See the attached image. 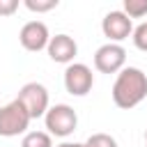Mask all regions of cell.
I'll return each instance as SVG.
<instances>
[{
	"label": "cell",
	"mask_w": 147,
	"mask_h": 147,
	"mask_svg": "<svg viewBox=\"0 0 147 147\" xmlns=\"http://www.w3.org/2000/svg\"><path fill=\"white\" fill-rule=\"evenodd\" d=\"M46 53L57 64H71L74 57L78 55V44L69 34H55V37H51V41L46 46Z\"/></svg>",
	"instance_id": "cell-9"
},
{
	"label": "cell",
	"mask_w": 147,
	"mask_h": 147,
	"mask_svg": "<svg viewBox=\"0 0 147 147\" xmlns=\"http://www.w3.org/2000/svg\"><path fill=\"white\" fill-rule=\"evenodd\" d=\"M30 115L28 110L21 106L18 99L0 106V136L2 138H14V136H21V133H28V126H30Z\"/></svg>",
	"instance_id": "cell-3"
},
{
	"label": "cell",
	"mask_w": 147,
	"mask_h": 147,
	"mask_svg": "<svg viewBox=\"0 0 147 147\" xmlns=\"http://www.w3.org/2000/svg\"><path fill=\"white\" fill-rule=\"evenodd\" d=\"M131 37H133L136 48H138V51H142V53H147V21H145V23H140L138 28H133Z\"/></svg>",
	"instance_id": "cell-14"
},
{
	"label": "cell",
	"mask_w": 147,
	"mask_h": 147,
	"mask_svg": "<svg viewBox=\"0 0 147 147\" xmlns=\"http://www.w3.org/2000/svg\"><path fill=\"white\" fill-rule=\"evenodd\" d=\"M126 64V51L122 44H103L94 53V69L101 74H119Z\"/></svg>",
	"instance_id": "cell-6"
},
{
	"label": "cell",
	"mask_w": 147,
	"mask_h": 147,
	"mask_svg": "<svg viewBox=\"0 0 147 147\" xmlns=\"http://www.w3.org/2000/svg\"><path fill=\"white\" fill-rule=\"evenodd\" d=\"M145 147H147V131H145Z\"/></svg>",
	"instance_id": "cell-17"
},
{
	"label": "cell",
	"mask_w": 147,
	"mask_h": 147,
	"mask_svg": "<svg viewBox=\"0 0 147 147\" xmlns=\"http://www.w3.org/2000/svg\"><path fill=\"white\" fill-rule=\"evenodd\" d=\"M101 32H103V37H108L110 44H119V41H124L126 37H131V32H133V21H131L122 9H113V11H108V14L103 16V21H101Z\"/></svg>",
	"instance_id": "cell-7"
},
{
	"label": "cell",
	"mask_w": 147,
	"mask_h": 147,
	"mask_svg": "<svg viewBox=\"0 0 147 147\" xmlns=\"http://www.w3.org/2000/svg\"><path fill=\"white\" fill-rule=\"evenodd\" d=\"M44 124H46V133L53 138H69L76 126H78V115L69 103H55L46 110L44 115Z\"/></svg>",
	"instance_id": "cell-2"
},
{
	"label": "cell",
	"mask_w": 147,
	"mask_h": 147,
	"mask_svg": "<svg viewBox=\"0 0 147 147\" xmlns=\"http://www.w3.org/2000/svg\"><path fill=\"white\" fill-rule=\"evenodd\" d=\"M113 101L122 110L136 108L147 96V74L138 67H124L113 83Z\"/></svg>",
	"instance_id": "cell-1"
},
{
	"label": "cell",
	"mask_w": 147,
	"mask_h": 147,
	"mask_svg": "<svg viewBox=\"0 0 147 147\" xmlns=\"http://www.w3.org/2000/svg\"><path fill=\"white\" fill-rule=\"evenodd\" d=\"M18 0H0V16H11L18 9Z\"/></svg>",
	"instance_id": "cell-15"
},
{
	"label": "cell",
	"mask_w": 147,
	"mask_h": 147,
	"mask_svg": "<svg viewBox=\"0 0 147 147\" xmlns=\"http://www.w3.org/2000/svg\"><path fill=\"white\" fill-rule=\"evenodd\" d=\"M18 41L25 51L30 53H39L48 46L51 41V32H48V25L44 21H28L21 32H18Z\"/></svg>",
	"instance_id": "cell-8"
},
{
	"label": "cell",
	"mask_w": 147,
	"mask_h": 147,
	"mask_svg": "<svg viewBox=\"0 0 147 147\" xmlns=\"http://www.w3.org/2000/svg\"><path fill=\"white\" fill-rule=\"evenodd\" d=\"M83 145L85 147H117V140L110 133H92Z\"/></svg>",
	"instance_id": "cell-12"
},
{
	"label": "cell",
	"mask_w": 147,
	"mask_h": 147,
	"mask_svg": "<svg viewBox=\"0 0 147 147\" xmlns=\"http://www.w3.org/2000/svg\"><path fill=\"white\" fill-rule=\"evenodd\" d=\"M23 5H25V9H30L34 14H46V11L55 9L60 2L57 0H23Z\"/></svg>",
	"instance_id": "cell-13"
},
{
	"label": "cell",
	"mask_w": 147,
	"mask_h": 147,
	"mask_svg": "<svg viewBox=\"0 0 147 147\" xmlns=\"http://www.w3.org/2000/svg\"><path fill=\"white\" fill-rule=\"evenodd\" d=\"M55 147H85L83 142H69V140H64V142H60V145H55Z\"/></svg>",
	"instance_id": "cell-16"
},
{
	"label": "cell",
	"mask_w": 147,
	"mask_h": 147,
	"mask_svg": "<svg viewBox=\"0 0 147 147\" xmlns=\"http://www.w3.org/2000/svg\"><path fill=\"white\" fill-rule=\"evenodd\" d=\"M122 11L129 18H142L147 16V0H124Z\"/></svg>",
	"instance_id": "cell-11"
},
{
	"label": "cell",
	"mask_w": 147,
	"mask_h": 147,
	"mask_svg": "<svg viewBox=\"0 0 147 147\" xmlns=\"http://www.w3.org/2000/svg\"><path fill=\"white\" fill-rule=\"evenodd\" d=\"M21 147H53V138L46 131H28L21 140Z\"/></svg>",
	"instance_id": "cell-10"
},
{
	"label": "cell",
	"mask_w": 147,
	"mask_h": 147,
	"mask_svg": "<svg viewBox=\"0 0 147 147\" xmlns=\"http://www.w3.org/2000/svg\"><path fill=\"white\" fill-rule=\"evenodd\" d=\"M92 85H94V74H92V69L87 64H83V62L67 64V69H64V90L71 96L90 94Z\"/></svg>",
	"instance_id": "cell-5"
},
{
	"label": "cell",
	"mask_w": 147,
	"mask_h": 147,
	"mask_svg": "<svg viewBox=\"0 0 147 147\" xmlns=\"http://www.w3.org/2000/svg\"><path fill=\"white\" fill-rule=\"evenodd\" d=\"M16 99H18L21 106L28 110L30 119H39V117H44L46 110L51 108L48 90H46V85H41V83H37V80L25 83V85L18 90V96H16Z\"/></svg>",
	"instance_id": "cell-4"
}]
</instances>
